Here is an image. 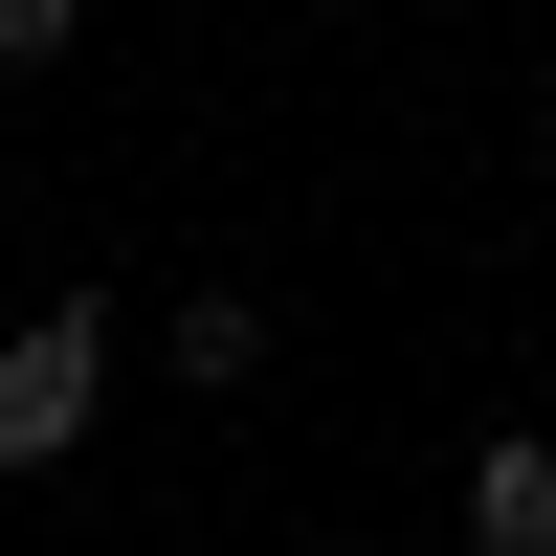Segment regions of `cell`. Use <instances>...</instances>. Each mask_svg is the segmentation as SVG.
Here are the masks:
<instances>
[{"instance_id":"6da1fadb","label":"cell","mask_w":556,"mask_h":556,"mask_svg":"<svg viewBox=\"0 0 556 556\" xmlns=\"http://www.w3.org/2000/svg\"><path fill=\"white\" fill-rule=\"evenodd\" d=\"M89 401H112V312H23V334H0V468H67L89 445Z\"/></svg>"},{"instance_id":"7a4b0ae2","label":"cell","mask_w":556,"mask_h":556,"mask_svg":"<svg viewBox=\"0 0 556 556\" xmlns=\"http://www.w3.org/2000/svg\"><path fill=\"white\" fill-rule=\"evenodd\" d=\"M468 556H556V445H534V424L468 445Z\"/></svg>"},{"instance_id":"3957f363","label":"cell","mask_w":556,"mask_h":556,"mask_svg":"<svg viewBox=\"0 0 556 556\" xmlns=\"http://www.w3.org/2000/svg\"><path fill=\"white\" fill-rule=\"evenodd\" d=\"M156 356H178L201 401H245V379H267V290H178V312H156Z\"/></svg>"},{"instance_id":"277c9868","label":"cell","mask_w":556,"mask_h":556,"mask_svg":"<svg viewBox=\"0 0 556 556\" xmlns=\"http://www.w3.org/2000/svg\"><path fill=\"white\" fill-rule=\"evenodd\" d=\"M67 23L89 0H0V67H67Z\"/></svg>"}]
</instances>
